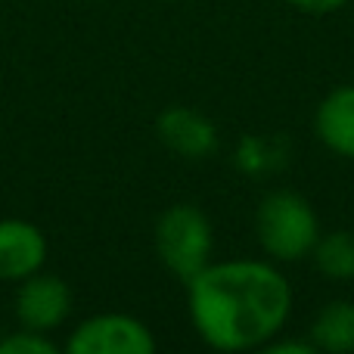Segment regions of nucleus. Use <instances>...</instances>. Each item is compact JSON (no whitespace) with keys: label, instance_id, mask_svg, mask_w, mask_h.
I'll return each instance as SVG.
<instances>
[{"label":"nucleus","instance_id":"obj_5","mask_svg":"<svg viewBox=\"0 0 354 354\" xmlns=\"http://www.w3.org/2000/svg\"><path fill=\"white\" fill-rule=\"evenodd\" d=\"M72 286L56 274H31L16 289V324L25 330L53 333L72 314Z\"/></svg>","mask_w":354,"mask_h":354},{"label":"nucleus","instance_id":"obj_8","mask_svg":"<svg viewBox=\"0 0 354 354\" xmlns=\"http://www.w3.org/2000/svg\"><path fill=\"white\" fill-rule=\"evenodd\" d=\"M314 134L330 153L354 159V84L336 87L314 112Z\"/></svg>","mask_w":354,"mask_h":354},{"label":"nucleus","instance_id":"obj_4","mask_svg":"<svg viewBox=\"0 0 354 354\" xmlns=\"http://www.w3.org/2000/svg\"><path fill=\"white\" fill-rule=\"evenodd\" d=\"M68 354H153L156 336L140 317L103 311L81 320L66 339Z\"/></svg>","mask_w":354,"mask_h":354},{"label":"nucleus","instance_id":"obj_7","mask_svg":"<svg viewBox=\"0 0 354 354\" xmlns=\"http://www.w3.org/2000/svg\"><path fill=\"white\" fill-rule=\"evenodd\" d=\"M156 134H159L162 147L168 153L180 156V159L199 162L218 149V128L208 115L189 109V106H168L159 118H156Z\"/></svg>","mask_w":354,"mask_h":354},{"label":"nucleus","instance_id":"obj_2","mask_svg":"<svg viewBox=\"0 0 354 354\" xmlns=\"http://www.w3.org/2000/svg\"><path fill=\"white\" fill-rule=\"evenodd\" d=\"M255 236L270 261H301L311 258L320 239L317 212L305 196L292 189H274L255 208Z\"/></svg>","mask_w":354,"mask_h":354},{"label":"nucleus","instance_id":"obj_6","mask_svg":"<svg viewBox=\"0 0 354 354\" xmlns=\"http://www.w3.org/2000/svg\"><path fill=\"white\" fill-rule=\"evenodd\" d=\"M44 230L22 218H0V283H22L47 261Z\"/></svg>","mask_w":354,"mask_h":354},{"label":"nucleus","instance_id":"obj_9","mask_svg":"<svg viewBox=\"0 0 354 354\" xmlns=\"http://www.w3.org/2000/svg\"><path fill=\"white\" fill-rule=\"evenodd\" d=\"M308 339L317 351L351 354L354 351V301H330L317 311Z\"/></svg>","mask_w":354,"mask_h":354},{"label":"nucleus","instance_id":"obj_10","mask_svg":"<svg viewBox=\"0 0 354 354\" xmlns=\"http://www.w3.org/2000/svg\"><path fill=\"white\" fill-rule=\"evenodd\" d=\"M311 258H314V268L326 280H339V283L354 280V233L351 230L320 233Z\"/></svg>","mask_w":354,"mask_h":354},{"label":"nucleus","instance_id":"obj_3","mask_svg":"<svg viewBox=\"0 0 354 354\" xmlns=\"http://www.w3.org/2000/svg\"><path fill=\"white\" fill-rule=\"evenodd\" d=\"M153 245L162 268L180 283H189L205 264H212V221L202 208L189 205V202L168 205L153 227Z\"/></svg>","mask_w":354,"mask_h":354},{"label":"nucleus","instance_id":"obj_1","mask_svg":"<svg viewBox=\"0 0 354 354\" xmlns=\"http://www.w3.org/2000/svg\"><path fill=\"white\" fill-rule=\"evenodd\" d=\"M187 311L208 348L252 351L283 333L292 311V289L270 261H212L187 283Z\"/></svg>","mask_w":354,"mask_h":354},{"label":"nucleus","instance_id":"obj_12","mask_svg":"<svg viewBox=\"0 0 354 354\" xmlns=\"http://www.w3.org/2000/svg\"><path fill=\"white\" fill-rule=\"evenodd\" d=\"M261 351L264 354H314L317 348L311 345V339H308V342H301V339H280V336H277V339H270Z\"/></svg>","mask_w":354,"mask_h":354},{"label":"nucleus","instance_id":"obj_13","mask_svg":"<svg viewBox=\"0 0 354 354\" xmlns=\"http://www.w3.org/2000/svg\"><path fill=\"white\" fill-rule=\"evenodd\" d=\"M286 3L299 12H308V16H326V12L342 10L348 0H286Z\"/></svg>","mask_w":354,"mask_h":354},{"label":"nucleus","instance_id":"obj_11","mask_svg":"<svg viewBox=\"0 0 354 354\" xmlns=\"http://www.w3.org/2000/svg\"><path fill=\"white\" fill-rule=\"evenodd\" d=\"M59 345L50 339V333H37V330H12L10 336L0 339V354H56Z\"/></svg>","mask_w":354,"mask_h":354}]
</instances>
